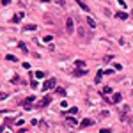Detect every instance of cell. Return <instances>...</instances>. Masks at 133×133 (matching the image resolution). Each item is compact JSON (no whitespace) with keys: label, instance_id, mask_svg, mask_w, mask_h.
<instances>
[{"label":"cell","instance_id":"obj_21","mask_svg":"<svg viewBox=\"0 0 133 133\" xmlns=\"http://www.w3.org/2000/svg\"><path fill=\"white\" fill-rule=\"evenodd\" d=\"M76 66H78V69H80V68L84 69V66H85V62H84V60H76Z\"/></svg>","mask_w":133,"mask_h":133},{"label":"cell","instance_id":"obj_6","mask_svg":"<svg viewBox=\"0 0 133 133\" xmlns=\"http://www.w3.org/2000/svg\"><path fill=\"white\" fill-rule=\"evenodd\" d=\"M34 100H36L34 96H28V98H25V101H23V106H27V108H28V106H30V103H32Z\"/></svg>","mask_w":133,"mask_h":133},{"label":"cell","instance_id":"obj_27","mask_svg":"<svg viewBox=\"0 0 133 133\" xmlns=\"http://www.w3.org/2000/svg\"><path fill=\"white\" fill-rule=\"evenodd\" d=\"M0 133H4V128H0Z\"/></svg>","mask_w":133,"mask_h":133},{"label":"cell","instance_id":"obj_23","mask_svg":"<svg viewBox=\"0 0 133 133\" xmlns=\"http://www.w3.org/2000/svg\"><path fill=\"white\" fill-rule=\"evenodd\" d=\"M110 60H112V55H106L105 59H103V62H110Z\"/></svg>","mask_w":133,"mask_h":133},{"label":"cell","instance_id":"obj_7","mask_svg":"<svg viewBox=\"0 0 133 133\" xmlns=\"http://www.w3.org/2000/svg\"><path fill=\"white\" fill-rule=\"evenodd\" d=\"M23 16H25L23 12H18V14L12 18V23H18V22H22V18H23Z\"/></svg>","mask_w":133,"mask_h":133},{"label":"cell","instance_id":"obj_28","mask_svg":"<svg viewBox=\"0 0 133 133\" xmlns=\"http://www.w3.org/2000/svg\"><path fill=\"white\" fill-rule=\"evenodd\" d=\"M131 16H133V11H131Z\"/></svg>","mask_w":133,"mask_h":133},{"label":"cell","instance_id":"obj_13","mask_svg":"<svg viewBox=\"0 0 133 133\" xmlns=\"http://www.w3.org/2000/svg\"><path fill=\"white\" fill-rule=\"evenodd\" d=\"M116 16H117V18H119V20H126V18H128V14H126V12H124V11H121V12H117V14H116Z\"/></svg>","mask_w":133,"mask_h":133},{"label":"cell","instance_id":"obj_17","mask_svg":"<svg viewBox=\"0 0 133 133\" xmlns=\"http://www.w3.org/2000/svg\"><path fill=\"white\" fill-rule=\"evenodd\" d=\"M18 46H20V50H22V52H25V53L28 52V50H27V46H25V43H18Z\"/></svg>","mask_w":133,"mask_h":133},{"label":"cell","instance_id":"obj_25","mask_svg":"<svg viewBox=\"0 0 133 133\" xmlns=\"http://www.w3.org/2000/svg\"><path fill=\"white\" fill-rule=\"evenodd\" d=\"M117 4H119V6H122V7H126V2H124V0H117Z\"/></svg>","mask_w":133,"mask_h":133},{"label":"cell","instance_id":"obj_2","mask_svg":"<svg viewBox=\"0 0 133 133\" xmlns=\"http://www.w3.org/2000/svg\"><path fill=\"white\" fill-rule=\"evenodd\" d=\"M53 85H55V78H50V80H46V82L43 84L41 89H43V90H48V89H52Z\"/></svg>","mask_w":133,"mask_h":133},{"label":"cell","instance_id":"obj_16","mask_svg":"<svg viewBox=\"0 0 133 133\" xmlns=\"http://www.w3.org/2000/svg\"><path fill=\"white\" fill-rule=\"evenodd\" d=\"M36 28H37V27H36L34 23H30V25H25V27H23V30H36Z\"/></svg>","mask_w":133,"mask_h":133},{"label":"cell","instance_id":"obj_3","mask_svg":"<svg viewBox=\"0 0 133 133\" xmlns=\"http://www.w3.org/2000/svg\"><path fill=\"white\" fill-rule=\"evenodd\" d=\"M92 124H94V121H92V119H84V121L80 122V126H82V128H87V126H92Z\"/></svg>","mask_w":133,"mask_h":133},{"label":"cell","instance_id":"obj_22","mask_svg":"<svg viewBox=\"0 0 133 133\" xmlns=\"http://www.w3.org/2000/svg\"><path fill=\"white\" fill-rule=\"evenodd\" d=\"M100 133H112V130H108V128H103V130H100Z\"/></svg>","mask_w":133,"mask_h":133},{"label":"cell","instance_id":"obj_5","mask_svg":"<svg viewBox=\"0 0 133 133\" xmlns=\"http://www.w3.org/2000/svg\"><path fill=\"white\" fill-rule=\"evenodd\" d=\"M73 74H74V76H84V74H87V71L85 69H74Z\"/></svg>","mask_w":133,"mask_h":133},{"label":"cell","instance_id":"obj_14","mask_svg":"<svg viewBox=\"0 0 133 133\" xmlns=\"http://www.w3.org/2000/svg\"><path fill=\"white\" fill-rule=\"evenodd\" d=\"M68 124H71V126H76L78 122H76V119H74V117H68Z\"/></svg>","mask_w":133,"mask_h":133},{"label":"cell","instance_id":"obj_24","mask_svg":"<svg viewBox=\"0 0 133 133\" xmlns=\"http://www.w3.org/2000/svg\"><path fill=\"white\" fill-rule=\"evenodd\" d=\"M23 122H25L23 119H18V121H16V126H23Z\"/></svg>","mask_w":133,"mask_h":133},{"label":"cell","instance_id":"obj_12","mask_svg":"<svg viewBox=\"0 0 133 133\" xmlns=\"http://www.w3.org/2000/svg\"><path fill=\"white\" fill-rule=\"evenodd\" d=\"M87 23H89V27H92V28H96V22L92 20L90 16H87Z\"/></svg>","mask_w":133,"mask_h":133},{"label":"cell","instance_id":"obj_15","mask_svg":"<svg viewBox=\"0 0 133 133\" xmlns=\"http://www.w3.org/2000/svg\"><path fill=\"white\" fill-rule=\"evenodd\" d=\"M103 96H106V94H112V87H103Z\"/></svg>","mask_w":133,"mask_h":133},{"label":"cell","instance_id":"obj_10","mask_svg":"<svg viewBox=\"0 0 133 133\" xmlns=\"http://www.w3.org/2000/svg\"><path fill=\"white\" fill-rule=\"evenodd\" d=\"M78 6L82 7V11H85V12H89V6H87L85 2H82V0H78Z\"/></svg>","mask_w":133,"mask_h":133},{"label":"cell","instance_id":"obj_20","mask_svg":"<svg viewBox=\"0 0 133 133\" xmlns=\"http://www.w3.org/2000/svg\"><path fill=\"white\" fill-rule=\"evenodd\" d=\"M52 39H53L52 36H44V37H43V41H44V43H52Z\"/></svg>","mask_w":133,"mask_h":133},{"label":"cell","instance_id":"obj_26","mask_svg":"<svg viewBox=\"0 0 133 133\" xmlns=\"http://www.w3.org/2000/svg\"><path fill=\"white\" fill-rule=\"evenodd\" d=\"M6 98H7V94L6 92H0V100H6Z\"/></svg>","mask_w":133,"mask_h":133},{"label":"cell","instance_id":"obj_1","mask_svg":"<svg viewBox=\"0 0 133 133\" xmlns=\"http://www.w3.org/2000/svg\"><path fill=\"white\" fill-rule=\"evenodd\" d=\"M66 30H68V34H71V32L74 30V22H73V18H68V20H66Z\"/></svg>","mask_w":133,"mask_h":133},{"label":"cell","instance_id":"obj_19","mask_svg":"<svg viewBox=\"0 0 133 133\" xmlns=\"http://www.w3.org/2000/svg\"><path fill=\"white\" fill-rule=\"evenodd\" d=\"M69 114H71V116H74V114H78V108H76V106H71V108H69Z\"/></svg>","mask_w":133,"mask_h":133},{"label":"cell","instance_id":"obj_11","mask_svg":"<svg viewBox=\"0 0 133 133\" xmlns=\"http://www.w3.org/2000/svg\"><path fill=\"white\" fill-rule=\"evenodd\" d=\"M55 92L59 94V96H66V89H64V87H57V89H55Z\"/></svg>","mask_w":133,"mask_h":133},{"label":"cell","instance_id":"obj_9","mask_svg":"<svg viewBox=\"0 0 133 133\" xmlns=\"http://www.w3.org/2000/svg\"><path fill=\"white\" fill-rule=\"evenodd\" d=\"M34 76H36L37 80H41V78H44V71H39V69H37V71L34 73Z\"/></svg>","mask_w":133,"mask_h":133},{"label":"cell","instance_id":"obj_4","mask_svg":"<svg viewBox=\"0 0 133 133\" xmlns=\"http://www.w3.org/2000/svg\"><path fill=\"white\" fill-rule=\"evenodd\" d=\"M121 100H122V96H121L119 92H116V94L112 96V103H121Z\"/></svg>","mask_w":133,"mask_h":133},{"label":"cell","instance_id":"obj_18","mask_svg":"<svg viewBox=\"0 0 133 133\" xmlns=\"http://www.w3.org/2000/svg\"><path fill=\"white\" fill-rule=\"evenodd\" d=\"M6 59H7V60H11V62H18V59H16V57H14V55H7V57H6Z\"/></svg>","mask_w":133,"mask_h":133},{"label":"cell","instance_id":"obj_8","mask_svg":"<svg viewBox=\"0 0 133 133\" xmlns=\"http://www.w3.org/2000/svg\"><path fill=\"white\" fill-rule=\"evenodd\" d=\"M50 101H52V98H50V96H44V98H43V101H41V106H48V105H50Z\"/></svg>","mask_w":133,"mask_h":133}]
</instances>
